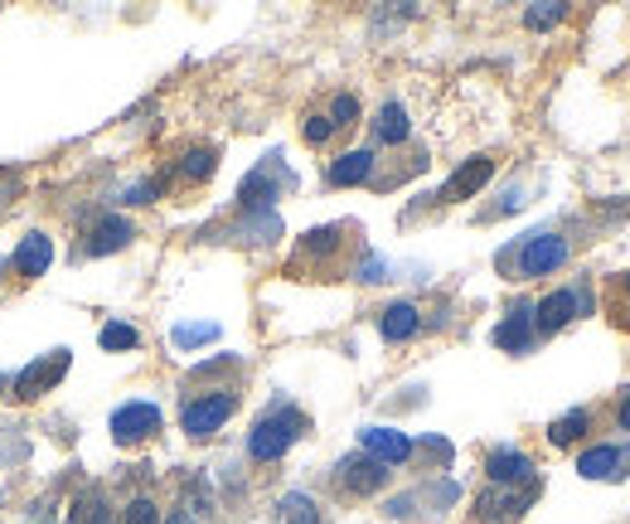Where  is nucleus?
Instances as JSON below:
<instances>
[{
  "label": "nucleus",
  "mask_w": 630,
  "mask_h": 524,
  "mask_svg": "<svg viewBox=\"0 0 630 524\" xmlns=\"http://www.w3.org/2000/svg\"><path fill=\"white\" fill-rule=\"evenodd\" d=\"M301 432H306V418H301L296 408H277V412H267V418L253 428L247 452H253V462H277V456L301 438Z\"/></svg>",
  "instance_id": "1"
},
{
  "label": "nucleus",
  "mask_w": 630,
  "mask_h": 524,
  "mask_svg": "<svg viewBox=\"0 0 630 524\" xmlns=\"http://www.w3.org/2000/svg\"><path fill=\"white\" fill-rule=\"evenodd\" d=\"M568 263V238L558 233H528L524 248H520V272L524 277H548Z\"/></svg>",
  "instance_id": "2"
},
{
  "label": "nucleus",
  "mask_w": 630,
  "mask_h": 524,
  "mask_svg": "<svg viewBox=\"0 0 630 524\" xmlns=\"http://www.w3.org/2000/svg\"><path fill=\"white\" fill-rule=\"evenodd\" d=\"M233 408H238V398H233V394L195 398V404L185 408V432H189V438H209V432H219L223 422L233 418Z\"/></svg>",
  "instance_id": "3"
},
{
  "label": "nucleus",
  "mask_w": 630,
  "mask_h": 524,
  "mask_svg": "<svg viewBox=\"0 0 630 524\" xmlns=\"http://www.w3.org/2000/svg\"><path fill=\"white\" fill-rule=\"evenodd\" d=\"M151 432H161V408L155 404H121L117 412H112V438H117L121 447L151 438Z\"/></svg>",
  "instance_id": "4"
},
{
  "label": "nucleus",
  "mask_w": 630,
  "mask_h": 524,
  "mask_svg": "<svg viewBox=\"0 0 630 524\" xmlns=\"http://www.w3.org/2000/svg\"><path fill=\"white\" fill-rule=\"evenodd\" d=\"M69 364H73V354H69V350L44 354L39 364H30V370L15 379V394H20V398H39V394H49V388L59 384L63 374H69Z\"/></svg>",
  "instance_id": "5"
},
{
  "label": "nucleus",
  "mask_w": 630,
  "mask_h": 524,
  "mask_svg": "<svg viewBox=\"0 0 630 524\" xmlns=\"http://www.w3.org/2000/svg\"><path fill=\"white\" fill-rule=\"evenodd\" d=\"M384 481H388V466L374 462L369 452L345 456V462H340V486L354 490V496H374V490H384Z\"/></svg>",
  "instance_id": "6"
},
{
  "label": "nucleus",
  "mask_w": 630,
  "mask_h": 524,
  "mask_svg": "<svg viewBox=\"0 0 630 524\" xmlns=\"http://www.w3.org/2000/svg\"><path fill=\"white\" fill-rule=\"evenodd\" d=\"M578 471L587 481H621L630 476V447H592L578 456Z\"/></svg>",
  "instance_id": "7"
},
{
  "label": "nucleus",
  "mask_w": 630,
  "mask_h": 524,
  "mask_svg": "<svg viewBox=\"0 0 630 524\" xmlns=\"http://www.w3.org/2000/svg\"><path fill=\"white\" fill-rule=\"evenodd\" d=\"M359 442H364V452L374 456V462H384V466H398V462L412 456V442L402 438V432H393V428H364Z\"/></svg>",
  "instance_id": "8"
},
{
  "label": "nucleus",
  "mask_w": 630,
  "mask_h": 524,
  "mask_svg": "<svg viewBox=\"0 0 630 524\" xmlns=\"http://www.w3.org/2000/svg\"><path fill=\"white\" fill-rule=\"evenodd\" d=\"M490 175H494V161H490V155H470V161L460 165V171L452 175V181H446L442 199H470V195H480Z\"/></svg>",
  "instance_id": "9"
},
{
  "label": "nucleus",
  "mask_w": 630,
  "mask_h": 524,
  "mask_svg": "<svg viewBox=\"0 0 630 524\" xmlns=\"http://www.w3.org/2000/svg\"><path fill=\"white\" fill-rule=\"evenodd\" d=\"M534 496H538L534 481H528L524 490H490V496H480V515L486 520H514V515H524Z\"/></svg>",
  "instance_id": "10"
},
{
  "label": "nucleus",
  "mask_w": 630,
  "mask_h": 524,
  "mask_svg": "<svg viewBox=\"0 0 630 524\" xmlns=\"http://www.w3.org/2000/svg\"><path fill=\"white\" fill-rule=\"evenodd\" d=\"M494 345L500 350H514V354H524L528 345H534V311L520 306V311H510V316L494 326Z\"/></svg>",
  "instance_id": "11"
},
{
  "label": "nucleus",
  "mask_w": 630,
  "mask_h": 524,
  "mask_svg": "<svg viewBox=\"0 0 630 524\" xmlns=\"http://www.w3.org/2000/svg\"><path fill=\"white\" fill-rule=\"evenodd\" d=\"M486 471H490L494 486H520V481L528 486V481H534V462H528L524 452H510V447L494 452L490 462H486Z\"/></svg>",
  "instance_id": "12"
},
{
  "label": "nucleus",
  "mask_w": 630,
  "mask_h": 524,
  "mask_svg": "<svg viewBox=\"0 0 630 524\" xmlns=\"http://www.w3.org/2000/svg\"><path fill=\"white\" fill-rule=\"evenodd\" d=\"M572 316H578V292H553V296L538 301V311H534V330H562Z\"/></svg>",
  "instance_id": "13"
},
{
  "label": "nucleus",
  "mask_w": 630,
  "mask_h": 524,
  "mask_svg": "<svg viewBox=\"0 0 630 524\" xmlns=\"http://www.w3.org/2000/svg\"><path fill=\"white\" fill-rule=\"evenodd\" d=\"M49 263H54V243L44 238V233H30V238H20V248H15L20 277H44V272H49Z\"/></svg>",
  "instance_id": "14"
},
{
  "label": "nucleus",
  "mask_w": 630,
  "mask_h": 524,
  "mask_svg": "<svg viewBox=\"0 0 630 524\" xmlns=\"http://www.w3.org/2000/svg\"><path fill=\"white\" fill-rule=\"evenodd\" d=\"M378 336L393 340V345L412 340V336H418V306H412V301H393L384 316H378Z\"/></svg>",
  "instance_id": "15"
},
{
  "label": "nucleus",
  "mask_w": 630,
  "mask_h": 524,
  "mask_svg": "<svg viewBox=\"0 0 630 524\" xmlns=\"http://www.w3.org/2000/svg\"><path fill=\"white\" fill-rule=\"evenodd\" d=\"M127 243H131V224L121 214H107L103 224L93 229V243H88V248H93L97 258H107V253H121Z\"/></svg>",
  "instance_id": "16"
},
{
  "label": "nucleus",
  "mask_w": 630,
  "mask_h": 524,
  "mask_svg": "<svg viewBox=\"0 0 630 524\" xmlns=\"http://www.w3.org/2000/svg\"><path fill=\"white\" fill-rule=\"evenodd\" d=\"M408 131H412V121H408V113H402V103H384V107H378L374 137L384 141V147H398V141H408Z\"/></svg>",
  "instance_id": "17"
},
{
  "label": "nucleus",
  "mask_w": 630,
  "mask_h": 524,
  "mask_svg": "<svg viewBox=\"0 0 630 524\" xmlns=\"http://www.w3.org/2000/svg\"><path fill=\"white\" fill-rule=\"evenodd\" d=\"M374 175V151H350L330 165V185H364Z\"/></svg>",
  "instance_id": "18"
},
{
  "label": "nucleus",
  "mask_w": 630,
  "mask_h": 524,
  "mask_svg": "<svg viewBox=\"0 0 630 524\" xmlns=\"http://www.w3.org/2000/svg\"><path fill=\"white\" fill-rule=\"evenodd\" d=\"M587 412L582 408H572V412H562V418L553 422V428H548V442H553V447H572V442L582 438V432H587Z\"/></svg>",
  "instance_id": "19"
},
{
  "label": "nucleus",
  "mask_w": 630,
  "mask_h": 524,
  "mask_svg": "<svg viewBox=\"0 0 630 524\" xmlns=\"http://www.w3.org/2000/svg\"><path fill=\"white\" fill-rule=\"evenodd\" d=\"M272 199H277V181H267V165H262V171H253L243 181V205L247 209H267Z\"/></svg>",
  "instance_id": "20"
},
{
  "label": "nucleus",
  "mask_w": 630,
  "mask_h": 524,
  "mask_svg": "<svg viewBox=\"0 0 630 524\" xmlns=\"http://www.w3.org/2000/svg\"><path fill=\"white\" fill-rule=\"evenodd\" d=\"M281 524H320V510H315V500L311 496H287L281 500Z\"/></svg>",
  "instance_id": "21"
},
{
  "label": "nucleus",
  "mask_w": 630,
  "mask_h": 524,
  "mask_svg": "<svg viewBox=\"0 0 630 524\" xmlns=\"http://www.w3.org/2000/svg\"><path fill=\"white\" fill-rule=\"evenodd\" d=\"M137 345H141V336L127 321H107L103 326V350H137Z\"/></svg>",
  "instance_id": "22"
},
{
  "label": "nucleus",
  "mask_w": 630,
  "mask_h": 524,
  "mask_svg": "<svg viewBox=\"0 0 630 524\" xmlns=\"http://www.w3.org/2000/svg\"><path fill=\"white\" fill-rule=\"evenodd\" d=\"M69 524H112L107 505H103V496H83V500H78L73 515H69Z\"/></svg>",
  "instance_id": "23"
},
{
  "label": "nucleus",
  "mask_w": 630,
  "mask_h": 524,
  "mask_svg": "<svg viewBox=\"0 0 630 524\" xmlns=\"http://www.w3.org/2000/svg\"><path fill=\"white\" fill-rule=\"evenodd\" d=\"M213 165H219V155H213V151H189L185 161H179V175H185V181H209Z\"/></svg>",
  "instance_id": "24"
},
{
  "label": "nucleus",
  "mask_w": 630,
  "mask_h": 524,
  "mask_svg": "<svg viewBox=\"0 0 630 524\" xmlns=\"http://www.w3.org/2000/svg\"><path fill=\"white\" fill-rule=\"evenodd\" d=\"M205 340H219V326H213V321H205V326H175L179 350H195V345H205Z\"/></svg>",
  "instance_id": "25"
},
{
  "label": "nucleus",
  "mask_w": 630,
  "mask_h": 524,
  "mask_svg": "<svg viewBox=\"0 0 630 524\" xmlns=\"http://www.w3.org/2000/svg\"><path fill=\"white\" fill-rule=\"evenodd\" d=\"M562 15H568V5H558V0H548V5H534V10H528V15H524V25H528V30H548V25H558Z\"/></svg>",
  "instance_id": "26"
},
{
  "label": "nucleus",
  "mask_w": 630,
  "mask_h": 524,
  "mask_svg": "<svg viewBox=\"0 0 630 524\" xmlns=\"http://www.w3.org/2000/svg\"><path fill=\"white\" fill-rule=\"evenodd\" d=\"M121 524H161V510H155V500H131V505H127V520H121Z\"/></svg>",
  "instance_id": "27"
},
{
  "label": "nucleus",
  "mask_w": 630,
  "mask_h": 524,
  "mask_svg": "<svg viewBox=\"0 0 630 524\" xmlns=\"http://www.w3.org/2000/svg\"><path fill=\"white\" fill-rule=\"evenodd\" d=\"M335 243H340V229H311L306 233V248L311 253H330Z\"/></svg>",
  "instance_id": "28"
},
{
  "label": "nucleus",
  "mask_w": 630,
  "mask_h": 524,
  "mask_svg": "<svg viewBox=\"0 0 630 524\" xmlns=\"http://www.w3.org/2000/svg\"><path fill=\"white\" fill-rule=\"evenodd\" d=\"M354 117H359V103H354V97H335V117H330V127H354Z\"/></svg>",
  "instance_id": "29"
},
{
  "label": "nucleus",
  "mask_w": 630,
  "mask_h": 524,
  "mask_svg": "<svg viewBox=\"0 0 630 524\" xmlns=\"http://www.w3.org/2000/svg\"><path fill=\"white\" fill-rule=\"evenodd\" d=\"M301 131H306V141H311V147H320V141H330V117H306V127H301Z\"/></svg>",
  "instance_id": "30"
},
{
  "label": "nucleus",
  "mask_w": 630,
  "mask_h": 524,
  "mask_svg": "<svg viewBox=\"0 0 630 524\" xmlns=\"http://www.w3.org/2000/svg\"><path fill=\"white\" fill-rule=\"evenodd\" d=\"M427 452H432L436 462H452V442H442V438H427Z\"/></svg>",
  "instance_id": "31"
},
{
  "label": "nucleus",
  "mask_w": 630,
  "mask_h": 524,
  "mask_svg": "<svg viewBox=\"0 0 630 524\" xmlns=\"http://www.w3.org/2000/svg\"><path fill=\"white\" fill-rule=\"evenodd\" d=\"M171 524H195V515H189V510H175Z\"/></svg>",
  "instance_id": "32"
},
{
  "label": "nucleus",
  "mask_w": 630,
  "mask_h": 524,
  "mask_svg": "<svg viewBox=\"0 0 630 524\" xmlns=\"http://www.w3.org/2000/svg\"><path fill=\"white\" fill-rule=\"evenodd\" d=\"M621 428L630 432V394H626V408H621Z\"/></svg>",
  "instance_id": "33"
},
{
  "label": "nucleus",
  "mask_w": 630,
  "mask_h": 524,
  "mask_svg": "<svg viewBox=\"0 0 630 524\" xmlns=\"http://www.w3.org/2000/svg\"><path fill=\"white\" fill-rule=\"evenodd\" d=\"M626 292H630V277H626Z\"/></svg>",
  "instance_id": "34"
}]
</instances>
